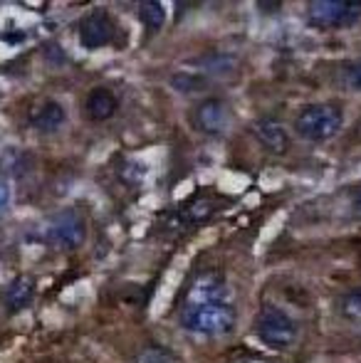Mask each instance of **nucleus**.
Returning <instances> with one entry per match:
<instances>
[{
	"mask_svg": "<svg viewBox=\"0 0 361 363\" xmlns=\"http://www.w3.org/2000/svg\"><path fill=\"white\" fill-rule=\"evenodd\" d=\"M255 334L270 349L284 351L297 341L299 329H297V321L284 309H279L274 304H265L260 309V314L255 316Z\"/></svg>",
	"mask_w": 361,
	"mask_h": 363,
	"instance_id": "obj_3",
	"label": "nucleus"
},
{
	"mask_svg": "<svg viewBox=\"0 0 361 363\" xmlns=\"http://www.w3.org/2000/svg\"><path fill=\"white\" fill-rule=\"evenodd\" d=\"M33 296H35V282L28 274L15 277L8 284V289H5V301H8L10 309H25L33 301Z\"/></svg>",
	"mask_w": 361,
	"mask_h": 363,
	"instance_id": "obj_13",
	"label": "nucleus"
},
{
	"mask_svg": "<svg viewBox=\"0 0 361 363\" xmlns=\"http://www.w3.org/2000/svg\"><path fill=\"white\" fill-rule=\"evenodd\" d=\"M191 67H196V72L203 79V77H218V79H223V77H231L235 72V60L228 57V55H221V52H211V55H203V57H196L191 60Z\"/></svg>",
	"mask_w": 361,
	"mask_h": 363,
	"instance_id": "obj_12",
	"label": "nucleus"
},
{
	"mask_svg": "<svg viewBox=\"0 0 361 363\" xmlns=\"http://www.w3.org/2000/svg\"><path fill=\"white\" fill-rule=\"evenodd\" d=\"M307 20L319 30H344L361 20V3L349 0H314L307 8Z\"/></svg>",
	"mask_w": 361,
	"mask_h": 363,
	"instance_id": "obj_4",
	"label": "nucleus"
},
{
	"mask_svg": "<svg viewBox=\"0 0 361 363\" xmlns=\"http://www.w3.org/2000/svg\"><path fill=\"white\" fill-rule=\"evenodd\" d=\"M84 235H87V225L77 211L57 213L45 228V240L57 250H77L84 242Z\"/></svg>",
	"mask_w": 361,
	"mask_h": 363,
	"instance_id": "obj_5",
	"label": "nucleus"
},
{
	"mask_svg": "<svg viewBox=\"0 0 361 363\" xmlns=\"http://www.w3.org/2000/svg\"><path fill=\"white\" fill-rule=\"evenodd\" d=\"M354 136H357V139L361 141V119L357 121V129H354Z\"/></svg>",
	"mask_w": 361,
	"mask_h": 363,
	"instance_id": "obj_20",
	"label": "nucleus"
},
{
	"mask_svg": "<svg viewBox=\"0 0 361 363\" xmlns=\"http://www.w3.org/2000/svg\"><path fill=\"white\" fill-rule=\"evenodd\" d=\"M344 84L354 91H361V60L344 67Z\"/></svg>",
	"mask_w": 361,
	"mask_h": 363,
	"instance_id": "obj_17",
	"label": "nucleus"
},
{
	"mask_svg": "<svg viewBox=\"0 0 361 363\" xmlns=\"http://www.w3.org/2000/svg\"><path fill=\"white\" fill-rule=\"evenodd\" d=\"M116 109H119V99H116L109 89H104V86L91 89L87 101H84V111H87V116L91 121L111 119V116L116 114Z\"/></svg>",
	"mask_w": 361,
	"mask_h": 363,
	"instance_id": "obj_11",
	"label": "nucleus"
},
{
	"mask_svg": "<svg viewBox=\"0 0 361 363\" xmlns=\"http://www.w3.org/2000/svg\"><path fill=\"white\" fill-rule=\"evenodd\" d=\"M240 363H265V361H240Z\"/></svg>",
	"mask_w": 361,
	"mask_h": 363,
	"instance_id": "obj_21",
	"label": "nucleus"
},
{
	"mask_svg": "<svg viewBox=\"0 0 361 363\" xmlns=\"http://www.w3.org/2000/svg\"><path fill=\"white\" fill-rule=\"evenodd\" d=\"M8 203H10V191H8V186H5V183H0V216L5 213Z\"/></svg>",
	"mask_w": 361,
	"mask_h": 363,
	"instance_id": "obj_18",
	"label": "nucleus"
},
{
	"mask_svg": "<svg viewBox=\"0 0 361 363\" xmlns=\"http://www.w3.org/2000/svg\"><path fill=\"white\" fill-rule=\"evenodd\" d=\"M252 131H255L257 141H260V144L265 146L267 151H272V153H287V148H289V134H287V129H284V126L279 124L277 119H270V116H265V119L255 121Z\"/></svg>",
	"mask_w": 361,
	"mask_h": 363,
	"instance_id": "obj_10",
	"label": "nucleus"
},
{
	"mask_svg": "<svg viewBox=\"0 0 361 363\" xmlns=\"http://www.w3.org/2000/svg\"><path fill=\"white\" fill-rule=\"evenodd\" d=\"M139 18L149 33H159L166 23V8L161 3H154V0H146V3L139 5Z\"/></svg>",
	"mask_w": 361,
	"mask_h": 363,
	"instance_id": "obj_14",
	"label": "nucleus"
},
{
	"mask_svg": "<svg viewBox=\"0 0 361 363\" xmlns=\"http://www.w3.org/2000/svg\"><path fill=\"white\" fill-rule=\"evenodd\" d=\"M136 363H181L179 356H174L169 349H161V346H151L144 354L139 356Z\"/></svg>",
	"mask_w": 361,
	"mask_h": 363,
	"instance_id": "obj_16",
	"label": "nucleus"
},
{
	"mask_svg": "<svg viewBox=\"0 0 361 363\" xmlns=\"http://www.w3.org/2000/svg\"><path fill=\"white\" fill-rule=\"evenodd\" d=\"M114 33H116L114 20H111L109 13L101 8L89 10V13L82 18V23H79V43H82V48H87V50L106 48V45L114 40Z\"/></svg>",
	"mask_w": 361,
	"mask_h": 363,
	"instance_id": "obj_7",
	"label": "nucleus"
},
{
	"mask_svg": "<svg viewBox=\"0 0 361 363\" xmlns=\"http://www.w3.org/2000/svg\"><path fill=\"white\" fill-rule=\"evenodd\" d=\"M181 326L198 336H228L235 326V306L221 274L203 272L191 282L181 306Z\"/></svg>",
	"mask_w": 361,
	"mask_h": 363,
	"instance_id": "obj_1",
	"label": "nucleus"
},
{
	"mask_svg": "<svg viewBox=\"0 0 361 363\" xmlns=\"http://www.w3.org/2000/svg\"><path fill=\"white\" fill-rule=\"evenodd\" d=\"M339 309H342V314L347 316L349 321L361 324V287H354L352 291H347V294L342 296V301H339Z\"/></svg>",
	"mask_w": 361,
	"mask_h": 363,
	"instance_id": "obj_15",
	"label": "nucleus"
},
{
	"mask_svg": "<svg viewBox=\"0 0 361 363\" xmlns=\"http://www.w3.org/2000/svg\"><path fill=\"white\" fill-rule=\"evenodd\" d=\"M28 119L33 129L43 131V134H52V131H57L60 126L67 121V111H65V106L60 104V101L45 99V101H40L35 109H30Z\"/></svg>",
	"mask_w": 361,
	"mask_h": 363,
	"instance_id": "obj_9",
	"label": "nucleus"
},
{
	"mask_svg": "<svg viewBox=\"0 0 361 363\" xmlns=\"http://www.w3.org/2000/svg\"><path fill=\"white\" fill-rule=\"evenodd\" d=\"M216 213V203L211 198H196L191 201L186 208H181L179 213H174L169 220V228L174 230H191L196 225H203L211 220V216Z\"/></svg>",
	"mask_w": 361,
	"mask_h": 363,
	"instance_id": "obj_8",
	"label": "nucleus"
},
{
	"mask_svg": "<svg viewBox=\"0 0 361 363\" xmlns=\"http://www.w3.org/2000/svg\"><path fill=\"white\" fill-rule=\"evenodd\" d=\"M191 119H193V126H196L201 134L221 136L231 129L233 111L226 99H221V96H208V99H203L201 104L193 109Z\"/></svg>",
	"mask_w": 361,
	"mask_h": 363,
	"instance_id": "obj_6",
	"label": "nucleus"
},
{
	"mask_svg": "<svg viewBox=\"0 0 361 363\" xmlns=\"http://www.w3.org/2000/svg\"><path fill=\"white\" fill-rule=\"evenodd\" d=\"M354 213H357V216L361 218V191L357 193V196H354Z\"/></svg>",
	"mask_w": 361,
	"mask_h": 363,
	"instance_id": "obj_19",
	"label": "nucleus"
},
{
	"mask_svg": "<svg viewBox=\"0 0 361 363\" xmlns=\"http://www.w3.org/2000/svg\"><path fill=\"white\" fill-rule=\"evenodd\" d=\"M342 126L344 111L337 104H309L294 119V131L299 134V139L312 141V144H324L334 139Z\"/></svg>",
	"mask_w": 361,
	"mask_h": 363,
	"instance_id": "obj_2",
	"label": "nucleus"
}]
</instances>
